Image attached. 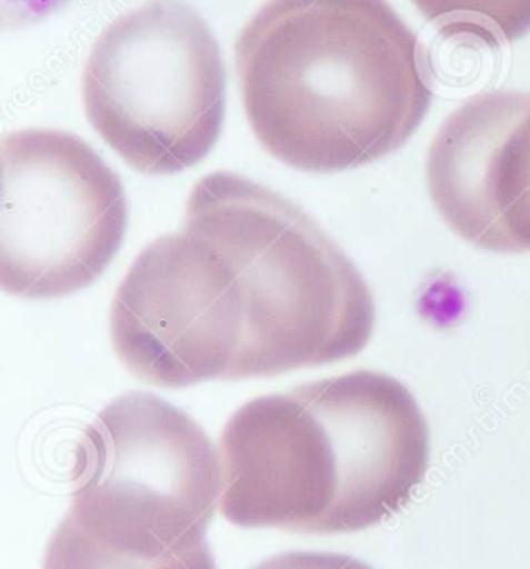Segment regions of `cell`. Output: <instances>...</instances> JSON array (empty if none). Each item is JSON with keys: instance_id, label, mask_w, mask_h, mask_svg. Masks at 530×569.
<instances>
[{"instance_id": "cell-1", "label": "cell", "mask_w": 530, "mask_h": 569, "mask_svg": "<svg viewBox=\"0 0 530 569\" xmlns=\"http://www.w3.org/2000/svg\"><path fill=\"white\" fill-rule=\"evenodd\" d=\"M234 62L259 143L303 172L392 156L433 102L423 46L388 0H268Z\"/></svg>"}, {"instance_id": "cell-2", "label": "cell", "mask_w": 530, "mask_h": 569, "mask_svg": "<svg viewBox=\"0 0 530 569\" xmlns=\"http://www.w3.org/2000/svg\"><path fill=\"white\" fill-rule=\"evenodd\" d=\"M230 525L347 535L404 510L429 466V425L404 383L354 371L241 406L220 437Z\"/></svg>"}, {"instance_id": "cell-3", "label": "cell", "mask_w": 530, "mask_h": 569, "mask_svg": "<svg viewBox=\"0 0 530 569\" xmlns=\"http://www.w3.org/2000/svg\"><path fill=\"white\" fill-rule=\"evenodd\" d=\"M184 226L210 237L241 278L247 379L350 359L369 345L376 302L361 271L287 197L212 172L191 189Z\"/></svg>"}, {"instance_id": "cell-4", "label": "cell", "mask_w": 530, "mask_h": 569, "mask_svg": "<svg viewBox=\"0 0 530 569\" xmlns=\"http://www.w3.org/2000/svg\"><path fill=\"white\" fill-rule=\"evenodd\" d=\"M81 90L91 127L141 174L198 166L224 127L222 52L182 0H148L112 21L91 48Z\"/></svg>"}, {"instance_id": "cell-5", "label": "cell", "mask_w": 530, "mask_h": 569, "mask_svg": "<svg viewBox=\"0 0 530 569\" xmlns=\"http://www.w3.org/2000/svg\"><path fill=\"white\" fill-rule=\"evenodd\" d=\"M222 465L196 420L152 393H124L76 448L69 516L119 553L160 559L206 542Z\"/></svg>"}, {"instance_id": "cell-6", "label": "cell", "mask_w": 530, "mask_h": 569, "mask_svg": "<svg viewBox=\"0 0 530 569\" xmlns=\"http://www.w3.org/2000/svg\"><path fill=\"white\" fill-rule=\"evenodd\" d=\"M0 286L19 299H61L93 284L127 230L121 179L59 129L2 137Z\"/></svg>"}, {"instance_id": "cell-7", "label": "cell", "mask_w": 530, "mask_h": 569, "mask_svg": "<svg viewBox=\"0 0 530 569\" xmlns=\"http://www.w3.org/2000/svg\"><path fill=\"white\" fill-rule=\"evenodd\" d=\"M110 340L131 373L160 388L247 379L249 305L232 261L189 226L153 240L114 295Z\"/></svg>"}, {"instance_id": "cell-8", "label": "cell", "mask_w": 530, "mask_h": 569, "mask_svg": "<svg viewBox=\"0 0 530 569\" xmlns=\"http://www.w3.org/2000/svg\"><path fill=\"white\" fill-rule=\"evenodd\" d=\"M424 179L456 237L493 253H530V93L467 100L433 137Z\"/></svg>"}, {"instance_id": "cell-9", "label": "cell", "mask_w": 530, "mask_h": 569, "mask_svg": "<svg viewBox=\"0 0 530 569\" xmlns=\"http://www.w3.org/2000/svg\"><path fill=\"white\" fill-rule=\"evenodd\" d=\"M443 38L514 44L530 33V0H412Z\"/></svg>"}, {"instance_id": "cell-10", "label": "cell", "mask_w": 530, "mask_h": 569, "mask_svg": "<svg viewBox=\"0 0 530 569\" xmlns=\"http://www.w3.org/2000/svg\"><path fill=\"white\" fill-rule=\"evenodd\" d=\"M42 569H216V561L208 542L160 559L119 553L91 539L67 513L48 540Z\"/></svg>"}, {"instance_id": "cell-11", "label": "cell", "mask_w": 530, "mask_h": 569, "mask_svg": "<svg viewBox=\"0 0 530 569\" xmlns=\"http://www.w3.org/2000/svg\"><path fill=\"white\" fill-rule=\"evenodd\" d=\"M253 569H371L363 561L340 553H313V551H290L273 555Z\"/></svg>"}, {"instance_id": "cell-12", "label": "cell", "mask_w": 530, "mask_h": 569, "mask_svg": "<svg viewBox=\"0 0 530 569\" xmlns=\"http://www.w3.org/2000/svg\"><path fill=\"white\" fill-rule=\"evenodd\" d=\"M71 0H0L2 28H28L44 21L46 17L54 16L67 7Z\"/></svg>"}]
</instances>
